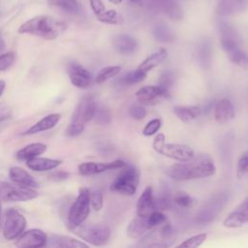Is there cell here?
Here are the masks:
<instances>
[{
  "mask_svg": "<svg viewBox=\"0 0 248 248\" xmlns=\"http://www.w3.org/2000/svg\"><path fill=\"white\" fill-rule=\"evenodd\" d=\"M215 170L212 159L208 155L201 154L188 161L170 166L166 170V174L175 181H185L210 176Z\"/></svg>",
  "mask_w": 248,
  "mask_h": 248,
  "instance_id": "6da1fadb",
  "label": "cell"
},
{
  "mask_svg": "<svg viewBox=\"0 0 248 248\" xmlns=\"http://www.w3.org/2000/svg\"><path fill=\"white\" fill-rule=\"evenodd\" d=\"M65 22L50 16H37L24 22L19 28L18 33L30 34L45 40H54L66 29Z\"/></svg>",
  "mask_w": 248,
  "mask_h": 248,
  "instance_id": "7a4b0ae2",
  "label": "cell"
},
{
  "mask_svg": "<svg viewBox=\"0 0 248 248\" xmlns=\"http://www.w3.org/2000/svg\"><path fill=\"white\" fill-rule=\"evenodd\" d=\"M69 229L79 238L94 246L106 244L110 237V230L104 224L83 225L82 223L78 226H69Z\"/></svg>",
  "mask_w": 248,
  "mask_h": 248,
  "instance_id": "3957f363",
  "label": "cell"
},
{
  "mask_svg": "<svg viewBox=\"0 0 248 248\" xmlns=\"http://www.w3.org/2000/svg\"><path fill=\"white\" fill-rule=\"evenodd\" d=\"M110 184V191L126 196H132L136 193L140 183V172L133 166H125Z\"/></svg>",
  "mask_w": 248,
  "mask_h": 248,
  "instance_id": "277c9868",
  "label": "cell"
},
{
  "mask_svg": "<svg viewBox=\"0 0 248 248\" xmlns=\"http://www.w3.org/2000/svg\"><path fill=\"white\" fill-rule=\"evenodd\" d=\"M152 146L158 153L179 162L188 161L195 156L194 150L188 145L179 143H166L165 136L163 134H159L155 137Z\"/></svg>",
  "mask_w": 248,
  "mask_h": 248,
  "instance_id": "5b68a950",
  "label": "cell"
},
{
  "mask_svg": "<svg viewBox=\"0 0 248 248\" xmlns=\"http://www.w3.org/2000/svg\"><path fill=\"white\" fill-rule=\"evenodd\" d=\"M39 196L34 188L18 185L15 182L0 181V201L6 202H26Z\"/></svg>",
  "mask_w": 248,
  "mask_h": 248,
  "instance_id": "8992f818",
  "label": "cell"
},
{
  "mask_svg": "<svg viewBox=\"0 0 248 248\" xmlns=\"http://www.w3.org/2000/svg\"><path fill=\"white\" fill-rule=\"evenodd\" d=\"M90 204L89 189L85 187L80 188L76 201L69 210V226H78L82 224L89 215Z\"/></svg>",
  "mask_w": 248,
  "mask_h": 248,
  "instance_id": "52a82bcc",
  "label": "cell"
},
{
  "mask_svg": "<svg viewBox=\"0 0 248 248\" xmlns=\"http://www.w3.org/2000/svg\"><path fill=\"white\" fill-rule=\"evenodd\" d=\"M26 218L16 208H9L5 212L3 235L7 240L16 239L25 230Z\"/></svg>",
  "mask_w": 248,
  "mask_h": 248,
  "instance_id": "ba28073f",
  "label": "cell"
},
{
  "mask_svg": "<svg viewBox=\"0 0 248 248\" xmlns=\"http://www.w3.org/2000/svg\"><path fill=\"white\" fill-rule=\"evenodd\" d=\"M228 201V193H219L212 196L200 209L197 214V222L200 224H208L212 222L222 211Z\"/></svg>",
  "mask_w": 248,
  "mask_h": 248,
  "instance_id": "9c48e42d",
  "label": "cell"
},
{
  "mask_svg": "<svg viewBox=\"0 0 248 248\" xmlns=\"http://www.w3.org/2000/svg\"><path fill=\"white\" fill-rule=\"evenodd\" d=\"M96 108L94 97L91 95L83 96L76 107L70 123L85 127V124L94 118Z\"/></svg>",
  "mask_w": 248,
  "mask_h": 248,
  "instance_id": "30bf717a",
  "label": "cell"
},
{
  "mask_svg": "<svg viewBox=\"0 0 248 248\" xmlns=\"http://www.w3.org/2000/svg\"><path fill=\"white\" fill-rule=\"evenodd\" d=\"M47 235L40 229L23 232L16 239V246L20 248H41L47 245Z\"/></svg>",
  "mask_w": 248,
  "mask_h": 248,
  "instance_id": "8fae6325",
  "label": "cell"
},
{
  "mask_svg": "<svg viewBox=\"0 0 248 248\" xmlns=\"http://www.w3.org/2000/svg\"><path fill=\"white\" fill-rule=\"evenodd\" d=\"M219 35L221 46L228 54L237 48H240V37L236 29L230 23L224 21L220 22Z\"/></svg>",
  "mask_w": 248,
  "mask_h": 248,
  "instance_id": "7c38bea8",
  "label": "cell"
},
{
  "mask_svg": "<svg viewBox=\"0 0 248 248\" xmlns=\"http://www.w3.org/2000/svg\"><path fill=\"white\" fill-rule=\"evenodd\" d=\"M170 93L168 90L162 88L159 85H147L140 88L136 97L140 104L153 106L160 103L163 99L169 98Z\"/></svg>",
  "mask_w": 248,
  "mask_h": 248,
  "instance_id": "4fadbf2b",
  "label": "cell"
},
{
  "mask_svg": "<svg viewBox=\"0 0 248 248\" xmlns=\"http://www.w3.org/2000/svg\"><path fill=\"white\" fill-rule=\"evenodd\" d=\"M69 78L73 85L80 89H86L92 84V77L90 73L78 62H69L67 65Z\"/></svg>",
  "mask_w": 248,
  "mask_h": 248,
  "instance_id": "5bb4252c",
  "label": "cell"
},
{
  "mask_svg": "<svg viewBox=\"0 0 248 248\" xmlns=\"http://www.w3.org/2000/svg\"><path fill=\"white\" fill-rule=\"evenodd\" d=\"M126 166V163L122 160H114L106 163H95V162H84L78 166V172L81 175H93L98 174L107 170L122 169Z\"/></svg>",
  "mask_w": 248,
  "mask_h": 248,
  "instance_id": "9a60e30c",
  "label": "cell"
},
{
  "mask_svg": "<svg viewBox=\"0 0 248 248\" xmlns=\"http://www.w3.org/2000/svg\"><path fill=\"white\" fill-rule=\"evenodd\" d=\"M246 223H248V199L244 200L225 218L223 225L227 228L235 229L242 227Z\"/></svg>",
  "mask_w": 248,
  "mask_h": 248,
  "instance_id": "2e32d148",
  "label": "cell"
},
{
  "mask_svg": "<svg viewBox=\"0 0 248 248\" xmlns=\"http://www.w3.org/2000/svg\"><path fill=\"white\" fill-rule=\"evenodd\" d=\"M213 114L215 120L219 124H225L232 120L234 118L235 112L232 101L228 98L219 100L213 108Z\"/></svg>",
  "mask_w": 248,
  "mask_h": 248,
  "instance_id": "e0dca14e",
  "label": "cell"
},
{
  "mask_svg": "<svg viewBox=\"0 0 248 248\" xmlns=\"http://www.w3.org/2000/svg\"><path fill=\"white\" fill-rule=\"evenodd\" d=\"M248 8V0H219L217 13L222 16H233Z\"/></svg>",
  "mask_w": 248,
  "mask_h": 248,
  "instance_id": "ac0fdd59",
  "label": "cell"
},
{
  "mask_svg": "<svg viewBox=\"0 0 248 248\" xmlns=\"http://www.w3.org/2000/svg\"><path fill=\"white\" fill-rule=\"evenodd\" d=\"M61 118L60 113H50L43 117L41 120L37 121L35 124H33L31 127H29L27 130H25L22 135L23 136H30L35 135L41 132H45L47 130L52 129L57 125Z\"/></svg>",
  "mask_w": 248,
  "mask_h": 248,
  "instance_id": "d6986e66",
  "label": "cell"
},
{
  "mask_svg": "<svg viewBox=\"0 0 248 248\" xmlns=\"http://www.w3.org/2000/svg\"><path fill=\"white\" fill-rule=\"evenodd\" d=\"M156 210L155 199L152 193V187L147 186L137 202V215L147 216L151 212Z\"/></svg>",
  "mask_w": 248,
  "mask_h": 248,
  "instance_id": "ffe728a7",
  "label": "cell"
},
{
  "mask_svg": "<svg viewBox=\"0 0 248 248\" xmlns=\"http://www.w3.org/2000/svg\"><path fill=\"white\" fill-rule=\"evenodd\" d=\"M57 248H87L88 245L85 242L78 240L74 237L61 234H50L47 237V245Z\"/></svg>",
  "mask_w": 248,
  "mask_h": 248,
  "instance_id": "44dd1931",
  "label": "cell"
},
{
  "mask_svg": "<svg viewBox=\"0 0 248 248\" xmlns=\"http://www.w3.org/2000/svg\"><path fill=\"white\" fill-rule=\"evenodd\" d=\"M148 230H151L147 216L137 215L127 227V235L131 238H139Z\"/></svg>",
  "mask_w": 248,
  "mask_h": 248,
  "instance_id": "7402d4cb",
  "label": "cell"
},
{
  "mask_svg": "<svg viewBox=\"0 0 248 248\" xmlns=\"http://www.w3.org/2000/svg\"><path fill=\"white\" fill-rule=\"evenodd\" d=\"M9 177L13 182L18 185L30 188L38 187V183L35 178L20 167H12L9 170Z\"/></svg>",
  "mask_w": 248,
  "mask_h": 248,
  "instance_id": "603a6c76",
  "label": "cell"
},
{
  "mask_svg": "<svg viewBox=\"0 0 248 248\" xmlns=\"http://www.w3.org/2000/svg\"><path fill=\"white\" fill-rule=\"evenodd\" d=\"M62 161L51 158H45L37 156L35 158L29 159L26 161V166L34 171H46L50 170H54L58 166H60Z\"/></svg>",
  "mask_w": 248,
  "mask_h": 248,
  "instance_id": "cb8c5ba5",
  "label": "cell"
},
{
  "mask_svg": "<svg viewBox=\"0 0 248 248\" xmlns=\"http://www.w3.org/2000/svg\"><path fill=\"white\" fill-rule=\"evenodd\" d=\"M114 49L120 54H130L137 48V41L130 35L120 34L112 40Z\"/></svg>",
  "mask_w": 248,
  "mask_h": 248,
  "instance_id": "d4e9b609",
  "label": "cell"
},
{
  "mask_svg": "<svg viewBox=\"0 0 248 248\" xmlns=\"http://www.w3.org/2000/svg\"><path fill=\"white\" fill-rule=\"evenodd\" d=\"M47 149L46 144L42 142H33L25 145L24 147L20 148L16 153V158L20 161H27L29 159L35 158L37 156L42 155Z\"/></svg>",
  "mask_w": 248,
  "mask_h": 248,
  "instance_id": "484cf974",
  "label": "cell"
},
{
  "mask_svg": "<svg viewBox=\"0 0 248 248\" xmlns=\"http://www.w3.org/2000/svg\"><path fill=\"white\" fill-rule=\"evenodd\" d=\"M167 56H168V51L165 48H161L160 50L152 53L147 58H145L138 67V69L147 74L149 71L159 66L167 58Z\"/></svg>",
  "mask_w": 248,
  "mask_h": 248,
  "instance_id": "4316f807",
  "label": "cell"
},
{
  "mask_svg": "<svg viewBox=\"0 0 248 248\" xmlns=\"http://www.w3.org/2000/svg\"><path fill=\"white\" fill-rule=\"evenodd\" d=\"M173 112L183 122H189L197 117H199L202 113V108L198 106H175L173 107Z\"/></svg>",
  "mask_w": 248,
  "mask_h": 248,
  "instance_id": "83f0119b",
  "label": "cell"
},
{
  "mask_svg": "<svg viewBox=\"0 0 248 248\" xmlns=\"http://www.w3.org/2000/svg\"><path fill=\"white\" fill-rule=\"evenodd\" d=\"M211 45L207 40H203L198 45L197 47V60L199 64L204 69L208 68L211 64Z\"/></svg>",
  "mask_w": 248,
  "mask_h": 248,
  "instance_id": "f1b7e54d",
  "label": "cell"
},
{
  "mask_svg": "<svg viewBox=\"0 0 248 248\" xmlns=\"http://www.w3.org/2000/svg\"><path fill=\"white\" fill-rule=\"evenodd\" d=\"M159 6L163 12L171 19L179 20L182 18V9L174 0H160Z\"/></svg>",
  "mask_w": 248,
  "mask_h": 248,
  "instance_id": "f546056e",
  "label": "cell"
},
{
  "mask_svg": "<svg viewBox=\"0 0 248 248\" xmlns=\"http://www.w3.org/2000/svg\"><path fill=\"white\" fill-rule=\"evenodd\" d=\"M48 4L71 15H77L80 12V5L78 0H48Z\"/></svg>",
  "mask_w": 248,
  "mask_h": 248,
  "instance_id": "4dcf8cb0",
  "label": "cell"
},
{
  "mask_svg": "<svg viewBox=\"0 0 248 248\" xmlns=\"http://www.w3.org/2000/svg\"><path fill=\"white\" fill-rule=\"evenodd\" d=\"M153 35L161 43H170L175 38L172 31L165 23H157L153 28Z\"/></svg>",
  "mask_w": 248,
  "mask_h": 248,
  "instance_id": "1f68e13d",
  "label": "cell"
},
{
  "mask_svg": "<svg viewBox=\"0 0 248 248\" xmlns=\"http://www.w3.org/2000/svg\"><path fill=\"white\" fill-rule=\"evenodd\" d=\"M146 73H143L137 69L135 71L128 72L127 74L122 76L119 79V83L121 85H133L142 81L146 78Z\"/></svg>",
  "mask_w": 248,
  "mask_h": 248,
  "instance_id": "d6a6232c",
  "label": "cell"
},
{
  "mask_svg": "<svg viewBox=\"0 0 248 248\" xmlns=\"http://www.w3.org/2000/svg\"><path fill=\"white\" fill-rule=\"evenodd\" d=\"M120 70H121V68L119 66H108V67L101 69L95 78L96 83L101 84V83L107 81L108 79L117 76L120 73Z\"/></svg>",
  "mask_w": 248,
  "mask_h": 248,
  "instance_id": "836d02e7",
  "label": "cell"
},
{
  "mask_svg": "<svg viewBox=\"0 0 248 248\" xmlns=\"http://www.w3.org/2000/svg\"><path fill=\"white\" fill-rule=\"evenodd\" d=\"M232 63L237 65L240 68L247 69L248 68V54L244 52L241 48H237L232 52L228 54Z\"/></svg>",
  "mask_w": 248,
  "mask_h": 248,
  "instance_id": "e575fe53",
  "label": "cell"
},
{
  "mask_svg": "<svg viewBox=\"0 0 248 248\" xmlns=\"http://www.w3.org/2000/svg\"><path fill=\"white\" fill-rule=\"evenodd\" d=\"M207 234L206 233H199L196 235H193L183 242H181L177 247H185V248H196L201 246L206 239Z\"/></svg>",
  "mask_w": 248,
  "mask_h": 248,
  "instance_id": "d590c367",
  "label": "cell"
},
{
  "mask_svg": "<svg viewBox=\"0 0 248 248\" xmlns=\"http://www.w3.org/2000/svg\"><path fill=\"white\" fill-rule=\"evenodd\" d=\"M97 18L99 21L108 24H117L119 22V17L115 10L105 11L99 16H97Z\"/></svg>",
  "mask_w": 248,
  "mask_h": 248,
  "instance_id": "8d00e7d4",
  "label": "cell"
},
{
  "mask_svg": "<svg viewBox=\"0 0 248 248\" xmlns=\"http://www.w3.org/2000/svg\"><path fill=\"white\" fill-rule=\"evenodd\" d=\"M173 201L176 204H178L179 206L184 207V208L192 207L195 203V200L190 195H188L186 193H177L174 196Z\"/></svg>",
  "mask_w": 248,
  "mask_h": 248,
  "instance_id": "74e56055",
  "label": "cell"
},
{
  "mask_svg": "<svg viewBox=\"0 0 248 248\" xmlns=\"http://www.w3.org/2000/svg\"><path fill=\"white\" fill-rule=\"evenodd\" d=\"M16 61V54L13 51H8L0 54V72L7 71Z\"/></svg>",
  "mask_w": 248,
  "mask_h": 248,
  "instance_id": "f35d334b",
  "label": "cell"
},
{
  "mask_svg": "<svg viewBox=\"0 0 248 248\" xmlns=\"http://www.w3.org/2000/svg\"><path fill=\"white\" fill-rule=\"evenodd\" d=\"M248 173V151H245L241 154L238 159L236 167V176L238 178L244 176Z\"/></svg>",
  "mask_w": 248,
  "mask_h": 248,
  "instance_id": "ab89813d",
  "label": "cell"
},
{
  "mask_svg": "<svg viewBox=\"0 0 248 248\" xmlns=\"http://www.w3.org/2000/svg\"><path fill=\"white\" fill-rule=\"evenodd\" d=\"M174 74L171 71L164 72L159 78V86L169 91L174 82Z\"/></svg>",
  "mask_w": 248,
  "mask_h": 248,
  "instance_id": "60d3db41",
  "label": "cell"
},
{
  "mask_svg": "<svg viewBox=\"0 0 248 248\" xmlns=\"http://www.w3.org/2000/svg\"><path fill=\"white\" fill-rule=\"evenodd\" d=\"M147 217H148V222L150 224L151 229H153L159 225H162V224L166 223V221H167V217L165 216V214H163L159 210H154L149 215H147Z\"/></svg>",
  "mask_w": 248,
  "mask_h": 248,
  "instance_id": "b9f144b4",
  "label": "cell"
},
{
  "mask_svg": "<svg viewBox=\"0 0 248 248\" xmlns=\"http://www.w3.org/2000/svg\"><path fill=\"white\" fill-rule=\"evenodd\" d=\"M161 126H162V121H161V119H159V118H154V119H152V120H150L147 124H146V126L143 128V130H142V134L144 135V136H152V135H154L155 133H157L159 130H160V128H161Z\"/></svg>",
  "mask_w": 248,
  "mask_h": 248,
  "instance_id": "7bdbcfd3",
  "label": "cell"
},
{
  "mask_svg": "<svg viewBox=\"0 0 248 248\" xmlns=\"http://www.w3.org/2000/svg\"><path fill=\"white\" fill-rule=\"evenodd\" d=\"M90 203L94 210L99 211L103 207L104 204V199L103 194L100 191H93L90 192Z\"/></svg>",
  "mask_w": 248,
  "mask_h": 248,
  "instance_id": "ee69618b",
  "label": "cell"
},
{
  "mask_svg": "<svg viewBox=\"0 0 248 248\" xmlns=\"http://www.w3.org/2000/svg\"><path fill=\"white\" fill-rule=\"evenodd\" d=\"M130 115L136 120H141L146 115V109L140 105H133L129 109Z\"/></svg>",
  "mask_w": 248,
  "mask_h": 248,
  "instance_id": "f6af8a7d",
  "label": "cell"
},
{
  "mask_svg": "<svg viewBox=\"0 0 248 248\" xmlns=\"http://www.w3.org/2000/svg\"><path fill=\"white\" fill-rule=\"evenodd\" d=\"M94 117H96V121L101 124H106L110 121V114L108 110L105 108H96V112Z\"/></svg>",
  "mask_w": 248,
  "mask_h": 248,
  "instance_id": "bcb514c9",
  "label": "cell"
},
{
  "mask_svg": "<svg viewBox=\"0 0 248 248\" xmlns=\"http://www.w3.org/2000/svg\"><path fill=\"white\" fill-rule=\"evenodd\" d=\"M89 3H90V7H91L92 11L94 12V14L96 15V16L106 11L105 5L103 4V2L101 0H89Z\"/></svg>",
  "mask_w": 248,
  "mask_h": 248,
  "instance_id": "7dc6e473",
  "label": "cell"
},
{
  "mask_svg": "<svg viewBox=\"0 0 248 248\" xmlns=\"http://www.w3.org/2000/svg\"><path fill=\"white\" fill-rule=\"evenodd\" d=\"M161 237H162V241L165 240H170L173 238V232L171 229V226L170 224H166L162 230H161Z\"/></svg>",
  "mask_w": 248,
  "mask_h": 248,
  "instance_id": "c3c4849f",
  "label": "cell"
},
{
  "mask_svg": "<svg viewBox=\"0 0 248 248\" xmlns=\"http://www.w3.org/2000/svg\"><path fill=\"white\" fill-rule=\"evenodd\" d=\"M49 177L54 181H62V180H65L69 177V172L60 170V171H56L54 173H51L49 175Z\"/></svg>",
  "mask_w": 248,
  "mask_h": 248,
  "instance_id": "681fc988",
  "label": "cell"
},
{
  "mask_svg": "<svg viewBox=\"0 0 248 248\" xmlns=\"http://www.w3.org/2000/svg\"><path fill=\"white\" fill-rule=\"evenodd\" d=\"M11 116L8 112H1L0 113V132L3 130V128L7 125L9 122Z\"/></svg>",
  "mask_w": 248,
  "mask_h": 248,
  "instance_id": "f907efd6",
  "label": "cell"
},
{
  "mask_svg": "<svg viewBox=\"0 0 248 248\" xmlns=\"http://www.w3.org/2000/svg\"><path fill=\"white\" fill-rule=\"evenodd\" d=\"M5 49H6V43L4 41L2 34L0 33V53H2Z\"/></svg>",
  "mask_w": 248,
  "mask_h": 248,
  "instance_id": "816d5d0a",
  "label": "cell"
},
{
  "mask_svg": "<svg viewBox=\"0 0 248 248\" xmlns=\"http://www.w3.org/2000/svg\"><path fill=\"white\" fill-rule=\"evenodd\" d=\"M5 88H6V82L3 79H0V97L2 96Z\"/></svg>",
  "mask_w": 248,
  "mask_h": 248,
  "instance_id": "f5cc1de1",
  "label": "cell"
},
{
  "mask_svg": "<svg viewBox=\"0 0 248 248\" xmlns=\"http://www.w3.org/2000/svg\"><path fill=\"white\" fill-rule=\"evenodd\" d=\"M108 1L112 4H119V3H121L122 0H108Z\"/></svg>",
  "mask_w": 248,
  "mask_h": 248,
  "instance_id": "db71d44e",
  "label": "cell"
},
{
  "mask_svg": "<svg viewBox=\"0 0 248 248\" xmlns=\"http://www.w3.org/2000/svg\"><path fill=\"white\" fill-rule=\"evenodd\" d=\"M1 212H2V205H1V201H0V223H1Z\"/></svg>",
  "mask_w": 248,
  "mask_h": 248,
  "instance_id": "11a10c76",
  "label": "cell"
},
{
  "mask_svg": "<svg viewBox=\"0 0 248 248\" xmlns=\"http://www.w3.org/2000/svg\"><path fill=\"white\" fill-rule=\"evenodd\" d=\"M131 1H133V2H140V0H131Z\"/></svg>",
  "mask_w": 248,
  "mask_h": 248,
  "instance_id": "9f6ffc18",
  "label": "cell"
}]
</instances>
